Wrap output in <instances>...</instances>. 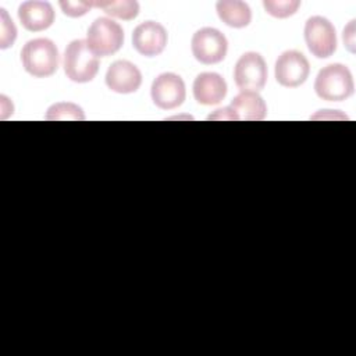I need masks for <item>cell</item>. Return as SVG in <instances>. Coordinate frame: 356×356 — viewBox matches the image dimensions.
<instances>
[{"instance_id":"obj_1","label":"cell","mask_w":356,"mask_h":356,"mask_svg":"<svg viewBox=\"0 0 356 356\" xmlns=\"http://www.w3.org/2000/svg\"><path fill=\"white\" fill-rule=\"evenodd\" d=\"M21 60L26 72L35 78H46L57 71L60 56L56 44L50 39L38 38L24 44Z\"/></svg>"},{"instance_id":"obj_2","label":"cell","mask_w":356,"mask_h":356,"mask_svg":"<svg viewBox=\"0 0 356 356\" xmlns=\"http://www.w3.org/2000/svg\"><path fill=\"white\" fill-rule=\"evenodd\" d=\"M314 90L323 100L341 102L348 99L355 90V83L349 68L339 63L324 67L316 76Z\"/></svg>"},{"instance_id":"obj_3","label":"cell","mask_w":356,"mask_h":356,"mask_svg":"<svg viewBox=\"0 0 356 356\" xmlns=\"http://www.w3.org/2000/svg\"><path fill=\"white\" fill-rule=\"evenodd\" d=\"M65 75L74 82H89L99 71V58L92 53L83 39L72 40L64 53Z\"/></svg>"},{"instance_id":"obj_4","label":"cell","mask_w":356,"mask_h":356,"mask_svg":"<svg viewBox=\"0 0 356 356\" xmlns=\"http://www.w3.org/2000/svg\"><path fill=\"white\" fill-rule=\"evenodd\" d=\"M88 46L97 57H107L117 53L124 43V31L115 21L100 17L88 29Z\"/></svg>"},{"instance_id":"obj_5","label":"cell","mask_w":356,"mask_h":356,"mask_svg":"<svg viewBox=\"0 0 356 356\" xmlns=\"http://www.w3.org/2000/svg\"><path fill=\"white\" fill-rule=\"evenodd\" d=\"M305 40L313 56L327 58L337 49V33L334 25L324 17L314 15L306 21Z\"/></svg>"},{"instance_id":"obj_6","label":"cell","mask_w":356,"mask_h":356,"mask_svg":"<svg viewBox=\"0 0 356 356\" xmlns=\"http://www.w3.org/2000/svg\"><path fill=\"white\" fill-rule=\"evenodd\" d=\"M191 47L197 61L210 65L224 60L228 43L225 36L218 29L206 26L193 33Z\"/></svg>"},{"instance_id":"obj_7","label":"cell","mask_w":356,"mask_h":356,"mask_svg":"<svg viewBox=\"0 0 356 356\" xmlns=\"http://www.w3.org/2000/svg\"><path fill=\"white\" fill-rule=\"evenodd\" d=\"M235 83L241 90L257 92L267 81V65L264 58L256 51H248L239 57L234 71Z\"/></svg>"},{"instance_id":"obj_8","label":"cell","mask_w":356,"mask_h":356,"mask_svg":"<svg viewBox=\"0 0 356 356\" xmlns=\"http://www.w3.org/2000/svg\"><path fill=\"white\" fill-rule=\"evenodd\" d=\"M186 90L182 78L174 72L160 74L152 83V100L163 110H172L185 100Z\"/></svg>"},{"instance_id":"obj_9","label":"cell","mask_w":356,"mask_h":356,"mask_svg":"<svg viewBox=\"0 0 356 356\" xmlns=\"http://www.w3.org/2000/svg\"><path fill=\"white\" fill-rule=\"evenodd\" d=\"M275 79L286 88L300 86L309 76L310 65L307 58L298 50L284 51L275 61Z\"/></svg>"},{"instance_id":"obj_10","label":"cell","mask_w":356,"mask_h":356,"mask_svg":"<svg viewBox=\"0 0 356 356\" xmlns=\"http://www.w3.org/2000/svg\"><path fill=\"white\" fill-rule=\"evenodd\" d=\"M168 36L165 28L156 21L139 24L132 33V43L138 53L146 57L159 56L167 44Z\"/></svg>"},{"instance_id":"obj_11","label":"cell","mask_w":356,"mask_h":356,"mask_svg":"<svg viewBox=\"0 0 356 356\" xmlns=\"http://www.w3.org/2000/svg\"><path fill=\"white\" fill-rule=\"evenodd\" d=\"M106 83L113 92L132 93L139 89L142 83V74L131 61L117 60L106 72Z\"/></svg>"},{"instance_id":"obj_12","label":"cell","mask_w":356,"mask_h":356,"mask_svg":"<svg viewBox=\"0 0 356 356\" xmlns=\"http://www.w3.org/2000/svg\"><path fill=\"white\" fill-rule=\"evenodd\" d=\"M18 18L26 31L40 32L54 22V10L49 1H24L18 7Z\"/></svg>"},{"instance_id":"obj_13","label":"cell","mask_w":356,"mask_h":356,"mask_svg":"<svg viewBox=\"0 0 356 356\" xmlns=\"http://www.w3.org/2000/svg\"><path fill=\"white\" fill-rule=\"evenodd\" d=\"M227 95V83L217 72H202L193 82V96L204 106L218 104Z\"/></svg>"},{"instance_id":"obj_14","label":"cell","mask_w":356,"mask_h":356,"mask_svg":"<svg viewBox=\"0 0 356 356\" xmlns=\"http://www.w3.org/2000/svg\"><path fill=\"white\" fill-rule=\"evenodd\" d=\"M229 108L236 121H261L267 114V106L263 97L253 90H242L238 93L232 99Z\"/></svg>"},{"instance_id":"obj_15","label":"cell","mask_w":356,"mask_h":356,"mask_svg":"<svg viewBox=\"0 0 356 356\" xmlns=\"http://www.w3.org/2000/svg\"><path fill=\"white\" fill-rule=\"evenodd\" d=\"M220 19L232 28H243L252 19L249 6L239 0H221L216 4Z\"/></svg>"},{"instance_id":"obj_16","label":"cell","mask_w":356,"mask_h":356,"mask_svg":"<svg viewBox=\"0 0 356 356\" xmlns=\"http://www.w3.org/2000/svg\"><path fill=\"white\" fill-rule=\"evenodd\" d=\"M90 7H100L103 11L111 17L121 19H134L139 14V4L135 0H121V1H89Z\"/></svg>"},{"instance_id":"obj_17","label":"cell","mask_w":356,"mask_h":356,"mask_svg":"<svg viewBox=\"0 0 356 356\" xmlns=\"http://www.w3.org/2000/svg\"><path fill=\"white\" fill-rule=\"evenodd\" d=\"M46 120L49 121H82L85 120V114L82 111V108L75 104V103H70V102H61V103H56L53 106L49 107L47 113H46Z\"/></svg>"},{"instance_id":"obj_18","label":"cell","mask_w":356,"mask_h":356,"mask_svg":"<svg viewBox=\"0 0 356 356\" xmlns=\"http://www.w3.org/2000/svg\"><path fill=\"white\" fill-rule=\"evenodd\" d=\"M263 6L266 11L275 18H286L293 15L299 6V0H264Z\"/></svg>"},{"instance_id":"obj_19","label":"cell","mask_w":356,"mask_h":356,"mask_svg":"<svg viewBox=\"0 0 356 356\" xmlns=\"http://www.w3.org/2000/svg\"><path fill=\"white\" fill-rule=\"evenodd\" d=\"M1 14V25H0V47L7 49L13 46L15 38H17V28L13 22V19L8 17L7 11L4 8L0 10Z\"/></svg>"},{"instance_id":"obj_20","label":"cell","mask_w":356,"mask_h":356,"mask_svg":"<svg viewBox=\"0 0 356 356\" xmlns=\"http://www.w3.org/2000/svg\"><path fill=\"white\" fill-rule=\"evenodd\" d=\"M60 7L63 10V13L68 17H82L85 15L89 8H90V3L89 1H70V0H63L60 1Z\"/></svg>"},{"instance_id":"obj_21","label":"cell","mask_w":356,"mask_h":356,"mask_svg":"<svg viewBox=\"0 0 356 356\" xmlns=\"http://www.w3.org/2000/svg\"><path fill=\"white\" fill-rule=\"evenodd\" d=\"M343 42L349 51L355 53V21H350V24L343 29Z\"/></svg>"},{"instance_id":"obj_22","label":"cell","mask_w":356,"mask_h":356,"mask_svg":"<svg viewBox=\"0 0 356 356\" xmlns=\"http://www.w3.org/2000/svg\"><path fill=\"white\" fill-rule=\"evenodd\" d=\"M207 118H209V120H228V121H232V120H235V115H234L232 110H231L229 106H228V107L216 110V111H214L213 114H210ZM235 121H236V120H235Z\"/></svg>"}]
</instances>
